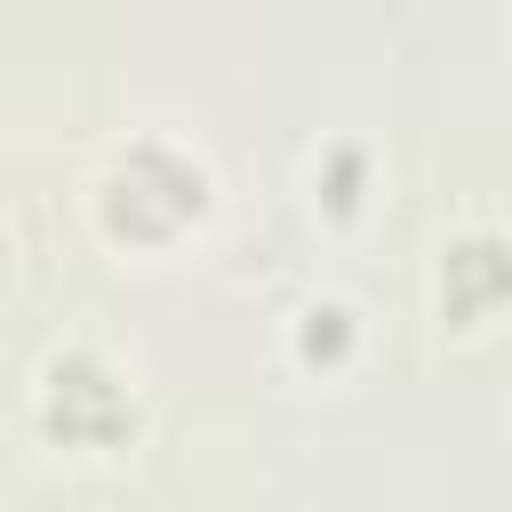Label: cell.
I'll use <instances>...</instances> for the list:
<instances>
[{"label": "cell", "instance_id": "1", "mask_svg": "<svg viewBox=\"0 0 512 512\" xmlns=\"http://www.w3.org/2000/svg\"><path fill=\"white\" fill-rule=\"evenodd\" d=\"M208 200H216L208 160H192L168 136H136L96 176V232L112 248H168L208 216Z\"/></svg>", "mask_w": 512, "mask_h": 512}, {"label": "cell", "instance_id": "2", "mask_svg": "<svg viewBox=\"0 0 512 512\" xmlns=\"http://www.w3.org/2000/svg\"><path fill=\"white\" fill-rule=\"evenodd\" d=\"M32 416H40V440L64 448V456H128L136 432H144V400H136V384H128L104 352H88V344L40 360Z\"/></svg>", "mask_w": 512, "mask_h": 512}, {"label": "cell", "instance_id": "3", "mask_svg": "<svg viewBox=\"0 0 512 512\" xmlns=\"http://www.w3.org/2000/svg\"><path fill=\"white\" fill-rule=\"evenodd\" d=\"M432 312L448 328H488L512 312V232L496 224H464L440 240L432 256Z\"/></svg>", "mask_w": 512, "mask_h": 512}, {"label": "cell", "instance_id": "4", "mask_svg": "<svg viewBox=\"0 0 512 512\" xmlns=\"http://www.w3.org/2000/svg\"><path fill=\"white\" fill-rule=\"evenodd\" d=\"M288 352H296V368H320V376H336V368L360 352V312H352L344 296H312V304H296Z\"/></svg>", "mask_w": 512, "mask_h": 512}, {"label": "cell", "instance_id": "5", "mask_svg": "<svg viewBox=\"0 0 512 512\" xmlns=\"http://www.w3.org/2000/svg\"><path fill=\"white\" fill-rule=\"evenodd\" d=\"M360 192H368V152H360V144H328V152L312 160V200H320L328 216H352Z\"/></svg>", "mask_w": 512, "mask_h": 512}, {"label": "cell", "instance_id": "6", "mask_svg": "<svg viewBox=\"0 0 512 512\" xmlns=\"http://www.w3.org/2000/svg\"><path fill=\"white\" fill-rule=\"evenodd\" d=\"M0 280H8V232H0Z\"/></svg>", "mask_w": 512, "mask_h": 512}]
</instances>
